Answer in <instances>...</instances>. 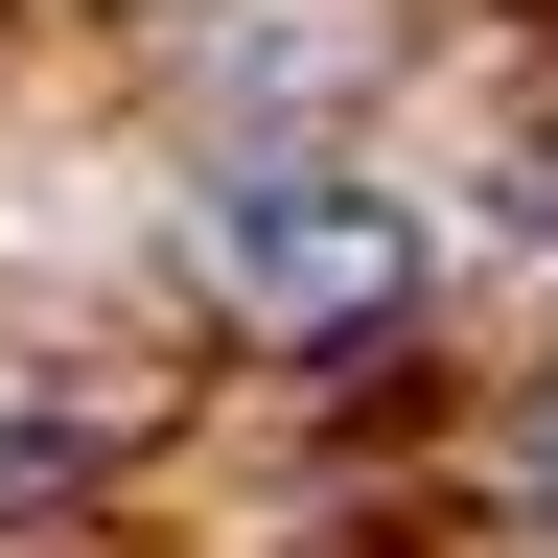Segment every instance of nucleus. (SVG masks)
I'll return each mask as SVG.
<instances>
[{"instance_id": "nucleus-1", "label": "nucleus", "mask_w": 558, "mask_h": 558, "mask_svg": "<svg viewBox=\"0 0 558 558\" xmlns=\"http://www.w3.org/2000/svg\"><path fill=\"white\" fill-rule=\"evenodd\" d=\"M396 256H418V209L349 186V163H256V186H209V279H233V303H373Z\"/></svg>"}, {"instance_id": "nucleus-2", "label": "nucleus", "mask_w": 558, "mask_h": 558, "mask_svg": "<svg viewBox=\"0 0 558 558\" xmlns=\"http://www.w3.org/2000/svg\"><path fill=\"white\" fill-rule=\"evenodd\" d=\"M535 465H558V396H535Z\"/></svg>"}]
</instances>
